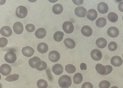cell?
Instances as JSON below:
<instances>
[{"mask_svg": "<svg viewBox=\"0 0 123 88\" xmlns=\"http://www.w3.org/2000/svg\"><path fill=\"white\" fill-rule=\"evenodd\" d=\"M11 29L7 26L3 27L0 29V34L3 36L8 37L11 36L12 34Z\"/></svg>", "mask_w": 123, "mask_h": 88, "instance_id": "9a60e30c", "label": "cell"}, {"mask_svg": "<svg viewBox=\"0 0 123 88\" xmlns=\"http://www.w3.org/2000/svg\"><path fill=\"white\" fill-rule=\"evenodd\" d=\"M12 68L9 65L4 64L1 65L0 68V72L4 76H7L11 74Z\"/></svg>", "mask_w": 123, "mask_h": 88, "instance_id": "52a82bcc", "label": "cell"}, {"mask_svg": "<svg viewBox=\"0 0 123 88\" xmlns=\"http://www.w3.org/2000/svg\"><path fill=\"white\" fill-rule=\"evenodd\" d=\"M105 66L106 68V72L105 75H105H109L111 73L113 70V68L111 65H108Z\"/></svg>", "mask_w": 123, "mask_h": 88, "instance_id": "74e56055", "label": "cell"}, {"mask_svg": "<svg viewBox=\"0 0 123 88\" xmlns=\"http://www.w3.org/2000/svg\"><path fill=\"white\" fill-rule=\"evenodd\" d=\"M111 88H119L118 87L116 86H113L111 87Z\"/></svg>", "mask_w": 123, "mask_h": 88, "instance_id": "60d3db41", "label": "cell"}, {"mask_svg": "<svg viewBox=\"0 0 123 88\" xmlns=\"http://www.w3.org/2000/svg\"><path fill=\"white\" fill-rule=\"evenodd\" d=\"M52 11L55 14L59 15L61 14L63 11V6L59 4H56L52 7Z\"/></svg>", "mask_w": 123, "mask_h": 88, "instance_id": "603a6c76", "label": "cell"}, {"mask_svg": "<svg viewBox=\"0 0 123 88\" xmlns=\"http://www.w3.org/2000/svg\"><path fill=\"white\" fill-rule=\"evenodd\" d=\"M96 69L98 73L100 75H105L106 72V68L105 66L102 64H97L96 66Z\"/></svg>", "mask_w": 123, "mask_h": 88, "instance_id": "cb8c5ba5", "label": "cell"}, {"mask_svg": "<svg viewBox=\"0 0 123 88\" xmlns=\"http://www.w3.org/2000/svg\"><path fill=\"white\" fill-rule=\"evenodd\" d=\"M48 83L45 80L40 79L37 81V86L39 88H47Z\"/></svg>", "mask_w": 123, "mask_h": 88, "instance_id": "4dcf8cb0", "label": "cell"}, {"mask_svg": "<svg viewBox=\"0 0 123 88\" xmlns=\"http://www.w3.org/2000/svg\"><path fill=\"white\" fill-rule=\"evenodd\" d=\"M19 76V75L17 74L10 75L7 77L5 80L9 82H14L18 80Z\"/></svg>", "mask_w": 123, "mask_h": 88, "instance_id": "f546056e", "label": "cell"}, {"mask_svg": "<svg viewBox=\"0 0 123 88\" xmlns=\"http://www.w3.org/2000/svg\"><path fill=\"white\" fill-rule=\"evenodd\" d=\"M4 59L6 62L7 63L13 64L16 61L17 56L14 52H9L5 55Z\"/></svg>", "mask_w": 123, "mask_h": 88, "instance_id": "5b68a950", "label": "cell"}, {"mask_svg": "<svg viewBox=\"0 0 123 88\" xmlns=\"http://www.w3.org/2000/svg\"><path fill=\"white\" fill-rule=\"evenodd\" d=\"M99 12L102 14L106 13L109 10V7L105 3L102 2L98 4L97 6Z\"/></svg>", "mask_w": 123, "mask_h": 88, "instance_id": "4fadbf2b", "label": "cell"}, {"mask_svg": "<svg viewBox=\"0 0 123 88\" xmlns=\"http://www.w3.org/2000/svg\"><path fill=\"white\" fill-rule=\"evenodd\" d=\"M42 61L39 57L35 56L30 59L29 61V64L32 68L37 69L41 66Z\"/></svg>", "mask_w": 123, "mask_h": 88, "instance_id": "7a4b0ae2", "label": "cell"}, {"mask_svg": "<svg viewBox=\"0 0 123 88\" xmlns=\"http://www.w3.org/2000/svg\"></svg>", "mask_w": 123, "mask_h": 88, "instance_id": "b9f144b4", "label": "cell"}, {"mask_svg": "<svg viewBox=\"0 0 123 88\" xmlns=\"http://www.w3.org/2000/svg\"><path fill=\"white\" fill-rule=\"evenodd\" d=\"M108 18L109 20L111 22H116L117 21L118 17L117 14L113 12H111L108 14Z\"/></svg>", "mask_w": 123, "mask_h": 88, "instance_id": "83f0119b", "label": "cell"}, {"mask_svg": "<svg viewBox=\"0 0 123 88\" xmlns=\"http://www.w3.org/2000/svg\"><path fill=\"white\" fill-rule=\"evenodd\" d=\"M108 35L112 38H116L118 36L119 31L118 29L115 27H111L108 29L107 31Z\"/></svg>", "mask_w": 123, "mask_h": 88, "instance_id": "30bf717a", "label": "cell"}, {"mask_svg": "<svg viewBox=\"0 0 123 88\" xmlns=\"http://www.w3.org/2000/svg\"><path fill=\"white\" fill-rule=\"evenodd\" d=\"M98 17V13L96 10L91 9L89 10L87 13V17L90 20L93 21Z\"/></svg>", "mask_w": 123, "mask_h": 88, "instance_id": "ac0fdd59", "label": "cell"}, {"mask_svg": "<svg viewBox=\"0 0 123 88\" xmlns=\"http://www.w3.org/2000/svg\"><path fill=\"white\" fill-rule=\"evenodd\" d=\"M27 10L25 7L23 6H19L17 7L16 11L17 16L20 18H24L27 15Z\"/></svg>", "mask_w": 123, "mask_h": 88, "instance_id": "3957f363", "label": "cell"}, {"mask_svg": "<svg viewBox=\"0 0 123 88\" xmlns=\"http://www.w3.org/2000/svg\"><path fill=\"white\" fill-rule=\"evenodd\" d=\"M91 55L92 59L95 61H99L102 59V53L98 49H93L91 52Z\"/></svg>", "mask_w": 123, "mask_h": 88, "instance_id": "9c48e42d", "label": "cell"}, {"mask_svg": "<svg viewBox=\"0 0 123 88\" xmlns=\"http://www.w3.org/2000/svg\"><path fill=\"white\" fill-rule=\"evenodd\" d=\"M35 27L32 24H28L25 26V29L29 32H33L35 30Z\"/></svg>", "mask_w": 123, "mask_h": 88, "instance_id": "e575fe53", "label": "cell"}, {"mask_svg": "<svg viewBox=\"0 0 123 88\" xmlns=\"http://www.w3.org/2000/svg\"><path fill=\"white\" fill-rule=\"evenodd\" d=\"M111 64L116 67H120L122 64L123 60L121 57L118 56H113L111 59Z\"/></svg>", "mask_w": 123, "mask_h": 88, "instance_id": "8fae6325", "label": "cell"}, {"mask_svg": "<svg viewBox=\"0 0 123 88\" xmlns=\"http://www.w3.org/2000/svg\"><path fill=\"white\" fill-rule=\"evenodd\" d=\"M47 68V64L46 62L44 61H42V64L41 66L38 69H37V70L39 71H43V70H45Z\"/></svg>", "mask_w": 123, "mask_h": 88, "instance_id": "d590c367", "label": "cell"}, {"mask_svg": "<svg viewBox=\"0 0 123 88\" xmlns=\"http://www.w3.org/2000/svg\"></svg>", "mask_w": 123, "mask_h": 88, "instance_id": "7bdbcfd3", "label": "cell"}, {"mask_svg": "<svg viewBox=\"0 0 123 88\" xmlns=\"http://www.w3.org/2000/svg\"><path fill=\"white\" fill-rule=\"evenodd\" d=\"M75 14L80 18H84L86 16L87 11L86 9L83 6L77 7L75 9Z\"/></svg>", "mask_w": 123, "mask_h": 88, "instance_id": "ba28073f", "label": "cell"}, {"mask_svg": "<svg viewBox=\"0 0 123 88\" xmlns=\"http://www.w3.org/2000/svg\"><path fill=\"white\" fill-rule=\"evenodd\" d=\"M106 24V20L104 18H99L96 21V26L98 27H104Z\"/></svg>", "mask_w": 123, "mask_h": 88, "instance_id": "484cf974", "label": "cell"}, {"mask_svg": "<svg viewBox=\"0 0 123 88\" xmlns=\"http://www.w3.org/2000/svg\"><path fill=\"white\" fill-rule=\"evenodd\" d=\"M62 29L66 33L70 34L74 31V27L73 23L69 21H66L63 23Z\"/></svg>", "mask_w": 123, "mask_h": 88, "instance_id": "277c9868", "label": "cell"}, {"mask_svg": "<svg viewBox=\"0 0 123 88\" xmlns=\"http://www.w3.org/2000/svg\"><path fill=\"white\" fill-rule=\"evenodd\" d=\"M64 43L65 46L69 49L74 48L76 45L74 40L70 38H66L64 41Z\"/></svg>", "mask_w": 123, "mask_h": 88, "instance_id": "7402d4cb", "label": "cell"}, {"mask_svg": "<svg viewBox=\"0 0 123 88\" xmlns=\"http://www.w3.org/2000/svg\"><path fill=\"white\" fill-rule=\"evenodd\" d=\"M64 34L60 31H57L54 33L53 38L54 40L57 42H60L63 39Z\"/></svg>", "mask_w": 123, "mask_h": 88, "instance_id": "4316f807", "label": "cell"}, {"mask_svg": "<svg viewBox=\"0 0 123 88\" xmlns=\"http://www.w3.org/2000/svg\"><path fill=\"white\" fill-rule=\"evenodd\" d=\"M108 48L109 50L111 51H115L117 48V45L115 41H111L109 43Z\"/></svg>", "mask_w": 123, "mask_h": 88, "instance_id": "d6a6232c", "label": "cell"}, {"mask_svg": "<svg viewBox=\"0 0 123 88\" xmlns=\"http://www.w3.org/2000/svg\"><path fill=\"white\" fill-rule=\"evenodd\" d=\"M13 29L16 34H21L24 30L23 25L21 23L19 22H17L13 25Z\"/></svg>", "mask_w": 123, "mask_h": 88, "instance_id": "7c38bea8", "label": "cell"}, {"mask_svg": "<svg viewBox=\"0 0 123 88\" xmlns=\"http://www.w3.org/2000/svg\"><path fill=\"white\" fill-rule=\"evenodd\" d=\"M58 84L62 88H68L71 86L72 80L71 78L67 75H63L59 78Z\"/></svg>", "mask_w": 123, "mask_h": 88, "instance_id": "6da1fadb", "label": "cell"}, {"mask_svg": "<svg viewBox=\"0 0 123 88\" xmlns=\"http://www.w3.org/2000/svg\"><path fill=\"white\" fill-rule=\"evenodd\" d=\"M119 10L122 12H123V1L121 2L118 6Z\"/></svg>", "mask_w": 123, "mask_h": 88, "instance_id": "ab89813d", "label": "cell"}, {"mask_svg": "<svg viewBox=\"0 0 123 88\" xmlns=\"http://www.w3.org/2000/svg\"><path fill=\"white\" fill-rule=\"evenodd\" d=\"M82 88H93V86L91 83L86 82L82 85Z\"/></svg>", "mask_w": 123, "mask_h": 88, "instance_id": "8d00e7d4", "label": "cell"}, {"mask_svg": "<svg viewBox=\"0 0 123 88\" xmlns=\"http://www.w3.org/2000/svg\"><path fill=\"white\" fill-rule=\"evenodd\" d=\"M46 31L45 29L43 28H39L36 31L35 35L37 38L41 39L46 36Z\"/></svg>", "mask_w": 123, "mask_h": 88, "instance_id": "d6986e66", "label": "cell"}, {"mask_svg": "<svg viewBox=\"0 0 123 88\" xmlns=\"http://www.w3.org/2000/svg\"><path fill=\"white\" fill-rule=\"evenodd\" d=\"M100 88H109L111 86L110 82L106 80L100 82L99 84Z\"/></svg>", "mask_w": 123, "mask_h": 88, "instance_id": "1f68e13d", "label": "cell"}, {"mask_svg": "<svg viewBox=\"0 0 123 88\" xmlns=\"http://www.w3.org/2000/svg\"><path fill=\"white\" fill-rule=\"evenodd\" d=\"M65 70L67 73L69 74H73L76 71L75 66L72 64H69L66 65L65 67Z\"/></svg>", "mask_w": 123, "mask_h": 88, "instance_id": "f1b7e54d", "label": "cell"}, {"mask_svg": "<svg viewBox=\"0 0 123 88\" xmlns=\"http://www.w3.org/2000/svg\"><path fill=\"white\" fill-rule=\"evenodd\" d=\"M80 69L81 70H86L87 69V66L85 63H83L81 64L80 65Z\"/></svg>", "mask_w": 123, "mask_h": 88, "instance_id": "f35d334b", "label": "cell"}, {"mask_svg": "<svg viewBox=\"0 0 123 88\" xmlns=\"http://www.w3.org/2000/svg\"><path fill=\"white\" fill-rule=\"evenodd\" d=\"M52 71L56 75H60L63 72V68L61 64H56L53 66Z\"/></svg>", "mask_w": 123, "mask_h": 88, "instance_id": "e0dca14e", "label": "cell"}, {"mask_svg": "<svg viewBox=\"0 0 123 88\" xmlns=\"http://www.w3.org/2000/svg\"><path fill=\"white\" fill-rule=\"evenodd\" d=\"M81 31L82 34L86 37H89L91 36L93 32L92 28L88 25L83 26L81 29Z\"/></svg>", "mask_w": 123, "mask_h": 88, "instance_id": "2e32d148", "label": "cell"}, {"mask_svg": "<svg viewBox=\"0 0 123 88\" xmlns=\"http://www.w3.org/2000/svg\"><path fill=\"white\" fill-rule=\"evenodd\" d=\"M96 44L98 48H105L107 44V41L105 38H98L96 41Z\"/></svg>", "mask_w": 123, "mask_h": 88, "instance_id": "44dd1931", "label": "cell"}, {"mask_svg": "<svg viewBox=\"0 0 123 88\" xmlns=\"http://www.w3.org/2000/svg\"><path fill=\"white\" fill-rule=\"evenodd\" d=\"M49 61L53 63L58 62L60 59V56L59 53L57 51L53 50L49 52L48 55Z\"/></svg>", "mask_w": 123, "mask_h": 88, "instance_id": "8992f818", "label": "cell"}, {"mask_svg": "<svg viewBox=\"0 0 123 88\" xmlns=\"http://www.w3.org/2000/svg\"><path fill=\"white\" fill-rule=\"evenodd\" d=\"M22 52L25 56L27 57H31L34 53L33 48L30 46H26L22 48Z\"/></svg>", "mask_w": 123, "mask_h": 88, "instance_id": "5bb4252c", "label": "cell"}, {"mask_svg": "<svg viewBox=\"0 0 123 88\" xmlns=\"http://www.w3.org/2000/svg\"><path fill=\"white\" fill-rule=\"evenodd\" d=\"M8 41L7 39L5 37H1L0 38V47L3 48L6 46L8 44Z\"/></svg>", "mask_w": 123, "mask_h": 88, "instance_id": "836d02e7", "label": "cell"}, {"mask_svg": "<svg viewBox=\"0 0 123 88\" xmlns=\"http://www.w3.org/2000/svg\"><path fill=\"white\" fill-rule=\"evenodd\" d=\"M73 82L76 84L78 85L81 83L83 80L82 74L80 73H77L73 77Z\"/></svg>", "mask_w": 123, "mask_h": 88, "instance_id": "d4e9b609", "label": "cell"}, {"mask_svg": "<svg viewBox=\"0 0 123 88\" xmlns=\"http://www.w3.org/2000/svg\"><path fill=\"white\" fill-rule=\"evenodd\" d=\"M48 46L44 42H41L37 45V50L39 53L42 54H44L46 53L48 51Z\"/></svg>", "mask_w": 123, "mask_h": 88, "instance_id": "ffe728a7", "label": "cell"}]
</instances>
